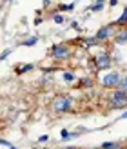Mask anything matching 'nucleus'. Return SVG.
<instances>
[{"label": "nucleus", "instance_id": "obj_4", "mask_svg": "<svg viewBox=\"0 0 127 149\" xmlns=\"http://www.w3.org/2000/svg\"><path fill=\"white\" fill-rule=\"evenodd\" d=\"M120 84H122V74L118 71H111L109 74H105V77L102 78L103 87H118Z\"/></svg>", "mask_w": 127, "mask_h": 149}, {"label": "nucleus", "instance_id": "obj_8", "mask_svg": "<svg viewBox=\"0 0 127 149\" xmlns=\"http://www.w3.org/2000/svg\"><path fill=\"white\" fill-rule=\"evenodd\" d=\"M102 40H98L96 36H93V38H85L84 40V47H93V46H98Z\"/></svg>", "mask_w": 127, "mask_h": 149}, {"label": "nucleus", "instance_id": "obj_23", "mask_svg": "<svg viewBox=\"0 0 127 149\" xmlns=\"http://www.w3.org/2000/svg\"><path fill=\"white\" fill-rule=\"evenodd\" d=\"M93 149H102V147H93Z\"/></svg>", "mask_w": 127, "mask_h": 149}, {"label": "nucleus", "instance_id": "obj_7", "mask_svg": "<svg viewBox=\"0 0 127 149\" xmlns=\"http://www.w3.org/2000/svg\"><path fill=\"white\" fill-rule=\"evenodd\" d=\"M115 42L116 44H125L127 42V29H124V31H120V33L115 36Z\"/></svg>", "mask_w": 127, "mask_h": 149}, {"label": "nucleus", "instance_id": "obj_13", "mask_svg": "<svg viewBox=\"0 0 127 149\" xmlns=\"http://www.w3.org/2000/svg\"><path fill=\"white\" fill-rule=\"evenodd\" d=\"M31 69H33L31 64H29V65H24V68H18V69H17V74H22L24 71H31Z\"/></svg>", "mask_w": 127, "mask_h": 149}, {"label": "nucleus", "instance_id": "obj_12", "mask_svg": "<svg viewBox=\"0 0 127 149\" xmlns=\"http://www.w3.org/2000/svg\"><path fill=\"white\" fill-rule=\"evenodd\" d=\"M36 42H38V38H36V36H31V38H27V40L24 42V46H27V47H31V46H35Z\"/></svg>", "mask_w": 127, "mask_h": 149}, {"label": "nucleus", "instance_id": "obj_2", "mask_svg": "<svg viewBox=\"0 0 127 149\" xmlns=\"http://www.w3.org/2000/svg\"><path fill=\"white\" fill-rule=\"evenodd\" d=\"M111 107H115V109L127 107V91H124V89L115 91V95L111 96Z\"/></svg>", "mask_w": 127, "mask_h": 149}, {"label": "nucleus", "instance_id": "obj_19", "mask_svg": "<svg viewBox=\"0 0 127 149\" xmlns=\"http://www.w3.org/2000/svg\"><path fill=\"white\" fill-rule=\"evenodd\" d=\"M109 4L111 6H118V0H109Z\"/></svg>", "mask_w": 127, "mask_h": 149}, {"label": "nucleus", "instance_id": "obj_20", "mask_svg": "<svg viewBox=\"0 0 127 149\" xmlns=\"http://www.w3.org/2000/svg\"><path fill=\"white\" fill-rule=\"evenodd\" d=\"M122 118H127V113H124V115H122Z\"/></svg>", "mask_w": 127, "mask_h": 149}, {"label": "nucleus", "instance_id": "obj_9", "mask_svg": "<svg viewBox=\"0 0 127 149\" xmlns=\"http://www.w3.org/2000/svg\"><path fill=\"white\" fill-rule=\"evenodd\" d=\"M100 147L102 149H120V144L118 142H103Z\"/></svg>", "mask_w": 127, "mask_h": 149}, {"label": "nucleus", "instance_id": "obj_14", "mask_svg": "<svg viewBox=\"0 0 127 149\" xmlns=\"http://www.w3.org/2000/svg\"><path fill=\"white\" fill-rule=\"evenodd\" d=\"M64 80H65V82H73V80H74V74H73V73H69V71L64 73Z\"/></svg>", "mask_w": 127, "mask_h": 149}, {"label": "nucleus", "instance_id": "obj_3", "mask_svg": "<svg viewBox=\"0 0 127 149\" xmlns=\"http://www.w3.org/2000/svg\"><path fill=\"white\" fill-rule=\"evenodd\" d=\"M51 55H53L56 60H65V58L71 56V47L67 44H56V46L51 47Z\"/></svg>", "mask_w": 127, "mask_h": 149}, {"label": "nucleus", "instance_id": "obj_17", "mask_svg": "<svg viewBox=\"0 0 127 149\" xmlns=\"http://www.w3.org/2000/svg\"><path fill=\"white\" fill-rule=\"evenodd\" d=\"M11 51H13V49H6V51H4V53H2V60H6V58L9 56V53H11Z\"/></svg>", "mask_w": 127, "mask_h": 149}, {"label": "nucleus", "instance_id": "obj_11", "mask_svg": "<svg viewBox=\"0 0 127 149\" xmlns=\"http://www.w3.org/2000/svg\"><path fill=\"white\" fill-rule=\"evenodd\" d=\"M103 9V0H98L94 6H91V11H102Z\"/></svg>", "mask_w": 127, "mask_h": 149}, {"label": "nucleus", "instance_id": "obj_15", "mask_svg": "<svg viewBox=\"0 0 127 149\" xmlns=\"http://www.w3.org/2000/svg\"><path fill=\"white\" fill-rule=\"evenodd\" d=\"M53 20L56 22V24H62V22H64V17H62V15H55Z\"/></svg>", "mask_w": 127, "mask_h": 149}, {"label": "nucleus", "instance_id": "obj_10", "mask_svg": "<svg viewBox=\"0 0 127 149\" xmlns=\"http://www.w3.org/2000/svg\"><path fill=\"white\" fill-rule=\"evenodd\" d=\"M115 24H116V26H124V24H127V7H125V9H124V13H122V17L118 18V20L115 22Z\"/></svg>", "mask_w": 127, "mask_h": 149}, {"label": "nucleus", "instance_id": "obj_1", "mask_svg": "<svg viewBox=\"0 0 127 149\" xmlns=\"http://www.w3.org/2000/svg\"><path fill=\"white\" fill-rule=\"evenodd\" d=\"M73 106H74V100L71 98V96H67V95H58L53 100V111L58 113V115L69 113V111L73 109Z\"/></svg>", "mask_w": 127, "mask_h": 149}, {"label": "nucleus", "instance_id": "obj_18", "mask_svg": "<svg viewBox=\"0 0 127 149\" xmlns=\"http://www.w3.org/2000/svg\"><path fill=\"white\" fill-rule=\"evenodd\" d=\"M47 138H49L47 135H44V136H40V138H38V142H47Z\"/></svg>", "mask_w": 127, "mask_h": 149}, {"label": "nucleus", "instance_id": "obj_22", "mask_svg": "<svg viewBox=\"0 0 127 149\" xmlns=\"http://www.w3.org/2000/svg\"><path fill=\"white\" fill-rule=\"evenodd\" d=\"M9 149H17V147H15V146H9Z\"/></svg>", "mask_w": 127, "mask_h": 149}, {"label": "nucleus", "instance_id": "obj_5", "mask_svg": "<svg viewBox=\"0 0 127 149\" xmlns=\"http://www.w3.org/2000/svg\"><path fill=\"white\" fill-rule=\"evenodd\" d=\"M116 33V24H109V26H103V27H100L98 29V33H96L94 36L98 40H107V38H111Z\"/></svg>", "mask_w": 127, "mask_h": 149}, {"label": "nucleus", "instance_id": "obj_6", "mask_svg": "<svg viewBox=\"0 0 127 149\" xmlns=\"http://www.w3.org/2000/svg\"><path fill=\"white\" fill-rule=\"evenodd\" d=\"M94 60H96V68H98V69H109L111 64H113V60H111V55L105 53V51H102V53L94 58Z\"/></svg>", "mask_w": 127, "mask_h": 149}, {"label": "nucleus", "instance_id": "obj_16", "mask_svg": "<svg viewBox=\"0 0 127 149\" xmlns=\"http://www.w3.org/2000/svg\"><path fill=\"white\" fill-rule=\"evenodd\" d=\"M120 89H124V91H127V74H125V78L122 80V84H120Z\"/></svg>", "mask_w": 127, "mask_h": 149}, {"label": "nucleus", "instance_id": "obj_21", "mask_svg": "<svg viewBox=\"0 0 127 149\" xmlns=\"http://www.w3.org/2000/svg\"><path fill=\"white\" fill-rule=\"evenodd\" d=\"M65 149H78V147H65Z\"/></svg>", "mask_w": 127, "mask_h": 149}]
</instances>
